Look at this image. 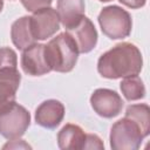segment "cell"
<instances>
[{"label": "cell", "instance_id": "e0dca14e", "mask_svg": "<svg viewBox=\"0 0 150 150\" xmlns=\"http://www.w3.org/2000/svg\"><path fill=\"white\" fill-rule=\"evenodd\" d=\"M16 68H18L16 53L8 47H1L0 48V70L16 69Z\"/></svg>", "mask_w": 150, "mask_h": 150}, {"label": "cell", "instance_id": "9c48e42d", "mask_svg": "<svg viewBox=\"0 0 150 150\" xmlns=\"http://www.w3.org/2000/svg\"><path fill=\"white\" fill-rule=\"evenodd\" d=\"M22 70L30 76H41L52 71L45 55V45L34 43L23 49L21 55Z\"/></svg>", "mask_w": 150, "mask_h": 150}, {"label": "cell", "instance_id": "7c38bea8", "mask_svg": "<svg viewBox=\"0 0 150 150\" xmlns=\"http://www.w3.org/2000/svg\"><path fill=\"white\" fill-rule=\"evenodd\" d=\"M84 131L76 124H66L57 134V145L62 150H80L84 149L86 143Z\"/></svg>", "mask_w": 150, "mask_h": 150}, {"label": "cell", "instance_id": "4fadbf2b", "mask_svg": "<svg viewBox=\"0 0 150 150\" xmlns=\"http://www.w3.org/2000/svg\"><path fill=\"white\" fill-rule=\"evenodd\" d=\"M20 81L21 75L18 68L0 70V108L15 101Z\"/></svg>", "mask_w": 150, "mask_h": 150}, {"label": "cell", "instance_id": "277c9868", "mask_svg": "<svg viewBox=\"0 0 150 150\" xmlns=\"http://www.w3.org/2000/svg\"><path fill=\"white\" fill-rule=\"evenodd\" d=\"M98 23L102 33L111 39L128 38L131 33L132 20L130 14L120 6H107L98 14Z\"/></svg>", "mask_w": 150, "mask_h": 150}, {"label": "cell", "instance_id": "52a82bcc", "mask_svg": "<svg viewBox=\"0 0 150 150\" xmlns=\"http://www.w3.org/2000/svg\"><path fill=\"white\" fill-rule=\"evenodd\" d=\"M90 104L98 116L112 118L120 115L124 103L116 91L107 88H98L91 94Z\"/></svg>", "mask_w": 150, "mask_h": 150}, {"label": "cell", "instance_id": "3957f363", "mask_svg": "<svg viewBox=\"0 0 150 150\" xmlns=\"http://www.w3.org/2000/svg\"><path fill=\"white\" fill-rule=\"evenodd\" d=\"M30 124V114L21 104L11 102L0 108V135L6 139L20 138Z\"/></svg>", "mask_w": 150, "mask_h": 150}, {"label": "cell", "instance_id": "ba28073f", "mask_svg": "<svg viewBox=\"0 0 150 150\" xmlns=\"http://www.w3.org/2000/svg\"><path fill=\"white\" fill-rule=\"evenodd\" d=\"M66 33L74 41L79 54L91 52L97 43L96 28L87 16H83L74 27L66 29Z\"/></svg>", "mask_w": 150, "mask_h": 150}, {"label": "cell", "instance_id": "44dd1931", "mask_svg": "<svg viewBox=\"0 0 150 150\" xmlns=\"http://www.w3.org/2000/svg\"><path fill=\"white\" fill-rule=\"evenodd\" d=\"M2 8H4V0H0V13H1Z\"/></svg>", "mask_w": 150, "mask_h": 150}, {"label": "cell", "instance_id": "ffe728a7", "mask_svg": "<svg viewBox=\"0 0 150 150\" xmlns=\"http://www.w3.org/2000/svg\"><path fill=\"white\" fill-rule=\"evenodd\" d=\"M122 5L129 7V8H132V9H137V8H141L145 5L146 0H118Z\"/></svg>", "mask_w": 150, "mask_h": 150}, {"label": "cell", "instance_id": "8992f818", "mask_svg": "<svg viewBox=\"0 0 150 150\" xmlns=\"http://www.w3.org/2000/svg\"><path fill=\"white\" fill-rule=\"evenodd\" d=\"M60 18L56 9L52 7L42 8L30 16V28L35 40H47L60 29Z\"/></svg>", "mask_w": 150, "mask_h": 150}, {"label": "cell", "instance_id": "2e32d148", "mask_svg": "<svg viewBox=\"0 0 150 150\" xmlns=\"http://www.w3.org/2000/svg\"><path fill=\"white\" fill-rule=\"evenodd\" d=\"M120 88L123 96L128 101H137L145 96L144 83L142 79L137 75L124 77L120 83Z\"/></svg>", "mask_w": 150, "mask_h": 150}, {"label": "cell", "instance_id": "30bf717a", "mask_svg": "<svg viewBox=\"0 0 150 150\" xmlns=\"http://www.w3.org/2000/svg\"><path fill=\"white\" fill-rule=\"evenodd\" d=\"M64 117V105L57 100L43 101L35 110L36 124L47 128L55 129Z\"/></svg>", "mask_w": 150, "mask_h": 150}, {"label": "cell", "instance_id": "d6986e66", "mask_svg": "<svg viewBox=\"0 0 150 150\" xmlns=\"http://www.w3.org/2000/svg\"><path fill=\"white\" fill-rule=\"evenodd\" d=\"M84 149H104V145L98 136L93 134H87Z\"/></svg>", "mask_w": 150, "mask_h": 150}, {"label": "cell", "instance_id": "6da1fadb", "mask_svg": "<svg viewBox=\"0 0 150 150\" xmlns=\"http://www.w3.org/2000/svg\"><path fill=\"white\" fill-rule=\"evenodd\" d=\"M143 67L139 49L130 43L122 42L103 53L97 61V71L110 80L138 75Z\"/></svg>", "mask_w": 150, "mask_h": 150}, {"label": "cell", "instance_id": "7a4b0ae2", "mask_svg": "<svg viewBox=\"0 0 150 150\" xmlns=\"http://www.w3.org/2000/svg\"><path fill=\"white\" fill-rule=\"evenodd\" d=\"M45 55L52 70L68 73L75 67L79 52L71 38L64 32L45 45Z\"/></svg>", "mask_w": 150, "mask_h": 150}, {"label": "cell", "instance_id": "9a60e30c", "mask_svg": "<svg viewBox=\"0 0 150 150\" xmlns=\"http://www.w3.org/2000/svg\"><path fill=\"white\" fill-rule=\"evenodd\" d=\"M125 117L132 120L141 129L144 137L150 132V108L145 103L130 104L125 110Z\"/></svg>", "mask_w": 150, "mask_h": 150}, {"label": "cell", "instance_id": "5b68a950", "mask_svg": "<svg viewBox=\"0 0 150 150\" xmlns=\"http://www.w3.org/2000/svg\"><path fill=\"white\" fill-rule=\"evenodd\" d=\"M144 136L139 127L130 118L123 117L115 122L110 130V148L114 150H137Z\"/></svg>", "mask_w": 150, "mask_h": 150}, {"label": "cell", "instance_id": "ac0fdd59", "mask_svg": "<svg viewBox=\"0 0 150 150\" xmlns=\"http://www.w3.org/2000/svg\"><path fill=\"white\" fill-rule=\"evenodd\" d=\"M22 6L28 11V12H36L42 8L50 7L53 0H20Z\"/></svg>", "mask_w": 150, "mask_h": 150}, {"label": "cell", "instance_id": "5bb4252c", "mask_svg": "<svg viewBox=\"0 0 150 150\" xmlns=\"http://www.w3.org/2000/svg\"><path fill=\"white\" fill-rule=\"evenodd\" d=\"M11 38L13 45L19 50H23L36 42L30 28V16H22L13 22L11 28Z\"/></svg>", "mask_w": 150, "mask_h": 150}, {"label": "cell", "instance_id": "8fae6325", "mask_svg": "<svg viewBox=\"0 0 150 150\" xmlns=\"http://www.w3.org/2000/svg\"><path fill=\"white\" fill-rule=\"evenodd\" d=\"M56 12L62 26L69 29L84 16V0H57Z\"/></svg>", "mask_w": 150, "mask_h": 150}, {"label": "cell", "instance_id": "7402d4cb", "mask_svg": "<svg viewBox=\"0 0 150 150\" xmlns=\"http://www.w3.org/2000/svg\"><path fill=\"white\" fill-rule=\"evenodd\" d=\"M98 1H101V2H109V1H112V0H98Z\"/></svg>", "mask_w": 150, "mask_h": 150}]
</instances>
